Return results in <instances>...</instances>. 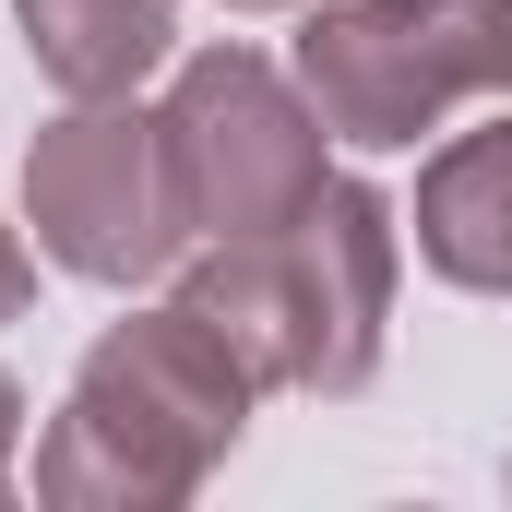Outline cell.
Instances as JSON below:
<instances>
[{
  "label": "cell",
  "mask_w": 512,
  "mask_h": 512,
  "mask_svg": "<svg viewBox=\"0 0 512 512\" xmlns=\"http://www.w3.org/2000/svg\"><path fill=\"white\" fill-rule=\"evenodd\" d=\"M167 179H179V215L191 239H274L334 167H322V108L298 72H274L262 48H191L179 84H167Z\"/></svg>",
  "instance_id": "4"
},
{
  "label": "cell",
  "mask_w": 512,
  "mask_h": 512,
  "mask_svg": "<svg viewBox=\"0 0 512 512\" xmlns=\"http://www.w3.org/2000/svg\"><path fill=\"white\" fill-rule=\"evenodd\" d=\"M12 477H24V382L0 370V489H12Z\"/></svg>",
  "instance_id": "9"
},
{
  "label": "cell",
  "mask_w": 512,
  "mask_h": 512,
  "mask_svg": "<svg viewBox=\"0 0 512 512\" xmlns=\"http://www.w3.org/2000/svg\"><path fill=\"white\" fill-rule=\"evenodd\" d=\"M24 215H36V251L84 286H155L191 251L167 131L131 96H72V120H48L24 143Z\"/></svg>",
  "instance_id": "5"
},
{
  "label": "cell",
  "mask_w": 512,
  "mask_h": 512,
  "mask_svg": "<svg viewBox=\"0 0 512 512\" xmlns=\"http://www.w3.org/2000/svg\"><path fill=\"white\" fill-rule=\"evenodd\" d=\"M298 84L334 143L405 155L477 96H512V0H310Z\"/></svg>",
  "instance_id": "3"
},
{
  "label": "cell",
  "mask_w": 512,
  "mask_h": 512,
  "mask_svg": "<svg viewBox=\"0 0 512 512\" xmlns=\"http://www.w3.org/2000/svg\"><path fill=\"white\" fill-rule=\"evenodd\" d=\"M179 298L262 370V393H370L393 334V203L322 179L274 239H191Z\"/></svg>",
  "instance_id": "2"
},
{
  "label": "cell",
  "mask_w": 512,
  "mask_h": 512,
  "mask_svg": "<svg viewBox=\"0 0 512 512\" xmlns=\"http://www.w3.org/2000/svg\"><path fill=\"white\" fill-rule=\"evenodd\" d=\"M262 370L191 310H131L84 346L60 417L36 429V501L60 512H179L251 429Z\"/></svg>",
  "instance_id": "1"
},
{
  "label": "cell",
  "mask_w": 512,
  "mask_h": 512,
  "mask_svg": "<svg viewBox=\"0 0 512 512\" xmlns=\"http://www.w3.org/2000/svg\"><path fill=\"white\" fill-rule=\"evenodd\" d=\"M227 12H274V0H227Z\"/></svg>",
  "instance_id": "10"
},
{
  "label": "cell",
  "mask_w": 512,
  "mask_h": 512,
  "mask_svg": "<svg viewBox=\"0 0 512 512\" xmlns=\"http://www.w3.org/2000/svg\"><path fill=\"white\" fill-rule=\"evenodd\" d=\"M12 24L60 96H143L179 48V0H12Z\"/></svg>",
  "instance_id": "7"
},
{
  "label": "cell",
  "mask_w": 512,
  "mask_h": 512,
  "mask_svg": "<svg viewBox=\"0 0 512 512\" xmlns=\"http://www.w3.org/2000/svg\"><path fill=\"white\" fill-rule=\"evenodd\" d=\"M417 262L465 298H512V120L453 131L417 167Z\"/></svg>",
  "instance_id": "6"
},
{
  "label": "cell",
  "mask_w": 512,
  "mask_h": 512,
  "mask_svg": "<svg viewBox=\"0 0 512 512\" xmlns=\"http://www.w3.org/2000/svg\"><path fill=\"white\" fill-rule=\"evenodd\" d=\"M24 310H36V251L0 227V322H24Z\"/></svg>",
  "instance_id": "8"
}]
</instances>
